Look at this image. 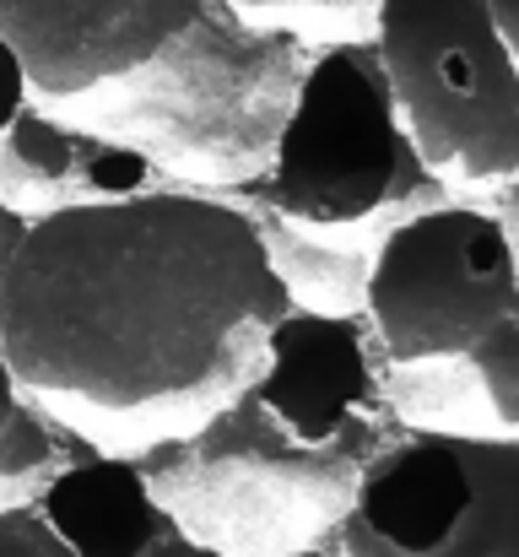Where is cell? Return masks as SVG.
<instances>
[{
    "label": "cell",
    "instance_id": "cell-1",
    "mask_svg": "<svg viewBox=\"0 0 519 557\" xmlns=\"http://www.w3.org/2000/svg\"><path fill=\"white\" fill-rule=\"evenodd\" d=\"M265 227L206 189L152 185L27 216L0 287L22 389L109 417L217 411L293 309Z\"/></svg>",
    "mask_w": 519,
    "mask_h": 557
},
{
    "label": "cell",
    "instance_id": "cell-2",
    "mask_svg": "<svg viewBox=\"0 0 519 557\" xmlns=\"http://www.w3.org/2000/svg\"><path fill=\"white\" fill-rule=\"evenodd\" d=\"M368 460V433L298 444L238 389L173 444L147 482L178 536L222 557H287L342 525Z\"/></svg>",
    "mask_w": 519,
    "mask_h": 557
},
{
    "label": "cell",
    "instance_id": "cell-3",
    "mask_svg": "<svg viewBox=\"0 0 519 557\" xmlns=\"http://www.w3.org/2000/svg\"><path fill=\"white\" fill-rule=\"evenodd\" d=\"M304 82L298 38L206 0L200 16L120 92L114 136L141 158L178 163L200 180H255L271 163L276 131Z\"/></svg>",
    "mask_w": 519,
    "mask_h": 557
},
{
    "label": "cell",
    "instance_id": "cell-4",
    "mask_svg": "<svg viewBox=\"0 0 519 557\" xmlns=\"http://www.w3.org/2000/svg\"><path fill=\"white\" fill-rule=\"evenodd\" d=\"M255 195L276 222L309 233H346L438 195V174L417 158L373 44H336L304 65Z\"/></svg>",
    "mask_w": 519,
    "mask_h": 557
},
{
    "label": "cell",
    "instance_id": "cell-5",
    "mask_svg": "<svg viewBox=\"0 0 519 557\" xmlns=\"http://www.w3.org/2000/svg\"><path fill=\"white\" fill-rule=\"evenodd\" d=\"M373 54L433 174L519 180V60L493 0H373Z\"/></svg>",
    "mask_w": 519,
    "mask_h": 557
},
{
    "label": "cell",
    "instance_id": "cell-6",
    "mask_svg": "<svg viewBox=\"0 0 519 557\" xmlns=\"http://www.w3.org/2000/svg\"><path fill=\"white\" fill-rule=\"evenodd\" d=\"M342 557H519V438L422 428L357 476Z\"/></svg>",
    "mask_w": 519,
    "mask_h": 557
},
{
    "label": "cell",
    "instance_id": "cell-7",
    "mask_svg": "<svg viewBox=\"0 0 519 557\" xmlns=\"http://www.w3.org/2000/svg\"><path fill=\"white\" fill-rule=\"evenodd\" d=\"M362 309L390 363L466 358L498 320L519 314V265L509 233L482 206L406 211L362 271Z\"/></svg>",
    "mask_w": 519,
    "mask_h": 557
},
{
    "label": "cell",
    "instance_id": "cell-8",
    "mask_svg": "<svg viewBox=\"0 0 519 557\" xmlns=\"http://www.w3.org/2000/svg\"><path fill=\"white\" fill-rule=\"evenodd\" d=\"M200 5L206 0H0V38L16 49L33 92L71 103L158 60Z\"/></svg>",
    "mask_w": 519,
    "mask_h": 557
},
{
    "label": "cell",
    "instance_id": "cell-9",
    "mask_svg": "<svg viewBox=\"0 0 519 557\" xmlns=\"http://www.w3.org/2000/svg\"><path fill=\"white\" fill-rule=\"evenodd\" d=\"M244 389L298 444H336L362 433L357 411L373 395V373L357 320L293 304L265 331L260 369L249 373Z\"/></svg>",
    "mask_w": 519,
    "mask_h": 557
},
{
    "label": "cell",
    "instance_id": "cell-10",
    "mask_svg": "<svg viewBox=\"0 0 519 557\" xmlns=\"http://www.w3.org/2000/svg\"><path fill=\"white\" fill-rule=\"evenodd\" d=\"M33 509L71 557H147L173 531L147 466L125 455H92L60 471Z\"/></svg>",
    "mask_w": 519,
    "mask_h": 557
},
{
    "label": "cell",
    "instance_id": "cell-11",
    "mask_svg": "<svg viewBox=\"0 0 519 557\" xmlns=\"http://www.w3.org/2000/svg\"><path fill=\"white\" fill-rule=\"evenodd\" d=\"M0 174L22 180L38 189H76L71 206L82 200H120V195H141L152 189V158H141L136 147L98 136V131H76L60 120H44L33 109L16 114V125L0 136Z\"/></svg>",
    "mask_w": 519,
    "mask_h": 557
},
{
    "label": "cell",
    "instance_id": "cell-12",
    "mask_svg": "<svg viewBox=\"0 0 519 557\" xmlns=\"http://www.w3.org/2000/svg\"><path fill=\"white\" fill-rule=\"evenodd\" d=\"M466 363H471L477 384H482L487 411H493L509 433H519V314L498 320V325L466 352Z\"/></svg>",
    "mask_w": 519,
    "mask_h": 557
},
{
    "label": "cell",
    "instance_id": "cell-13",
    "mask_svg": "<svg viewBox=\"0 0 519 557\" xmlns=\"http://www.w3.org/2000/svg\"><path fill=\"white\" fill-rule=\"evenodd\" d=\"M49 455H54V444H49L44 417H38L33 406H22V400H16L11 422L0 428V482H22V476L44 471V466H49Z\"/></svg>",
    "mask_w": 519,
    "mask_h": 557
},
{
    "label": "cell",
    "instance_id": "cell-14",
    "mask_svg": "<svg viewBox=\"0 0 519 557\" xmlns=\"http://www.w3.org/2000/svg\"><path fill=\"white\" fill-rule=\"evenodd\" d=\"M0 557H71L38 509H0Z\"/></svg>",
    "mask_w": 519,
    "mask_h": 557
},
{
    "label": "cell",
    "instance_id": "cell-15",
    "mask_svg": "<svg viewBox=\"0 0 519 557\" xmlns=\"http://www.w3.org/2000/svg\"><path fill=\"white\" fill-rule=\"evenodd\" d=\"M238 16L249 22H276V16H298V11H373V0H227Z\"/></svg>",
    "mask_w": 519,
    "mask_h": 557
},
{
    "label": "cell",
    "instance_id": "cell-16",
    "mask_svg": "<svg viewBox=\"0 0 519 557\" xmlns=\"http://www.w3.org/2000/svg\"><path fill=\"white\" fill-rule=\"evenodd\" d=\"M27 98H33V87H27V71H22L16 49L0 38V136L16 125V114L27 109Z\"/></svg>",
    "mask_w": 519,
    "mask_h": 557
},
{
    "label": "cell",
    "instance_id": "cell-17",
    "mask_svg": "<svg viewBox=\"0 0 519 557\" xmlns=\"http://www.w3.org/2000/svg\"><path fill=\"white\" fill-rule=\"evenodd\" d=\"M22 238H27V216H22V206H16V200H5V195H0V287H5V271H11V260H16Z\"/></svg>",
    "mask_w": 519,
    "mask_h": 557
},
{
    "label": "cell",
    "instance_id": "cell-18",
    "mask_svg": "<svg viewBox=\"0 0 519 557\" xmlns=\"http://www.w3.org/2000/svg\"><path fill=\"white\" fill-rule=\"evenodd\" d=\"M498 222H504V233H509V249H515V265H519V180L498 189V211H493Z\"/></svg>",
    "mask_w": 519,
    "mask_h": 557
},
{
    "label": "cell",
    "instance_id": "cell-19",
    "mask_svg": "<svg viewBox=\"0 0 519 557\" xmlns=\"http://www.w3.org/2000/svg\"><path fill=\"white\" fill-rule=\"evenodd\" d=\"M147 557H222V553H211V547H200V542H189V536H178V531H169L158 547Z\"/></svg>",
    "mask_w": 519,
    "mask_h": 557
},
{
    "label": "cell",
    "instance_id": "cell-20",
    "mask_svg": "<svg viewBox=\"0 0 519 557\" xmlns=\"http://www.w3.org/2000/svg\"><path fill=\"white\" fill-rule=\"evenodd\" d=\"M16 400H22V384H16V373H11V363H5V352H0V428L11 422Z\"/></svg>",
    "mask_w": 519,
    "mask_h": 557
},
{
    "label": "cell",
    "instance_id": "cell-21",
    "mask_svg": "<svg viewBox=\"0 0 519 557\" xmlns=\"http://www.w3.org/2000/svg\"><path fill=\"white\" fill-rule=\"evenodd\" d=\"M493 11H498V27H504V38L519 60V0H493Z\"/></svg>",
    "mask_w": 519,
    "mask_h": 557
},
{
    "label": "cell",
    "instance_id": "cell-22",
    "mask_svg": "<svg viewBox=\"0 0 519 557\" xmlns=\"http://www.w3.org/2000/svg\"><path fill=\"white\" fill-rule=\"evenodd\" d=\"M287 557H342V553H325V547H304V553H287Z\"/></svg>",
    "mask_w": 519,
    "mask_h": 557
}]
</instances>
